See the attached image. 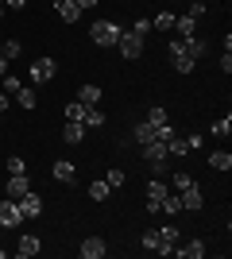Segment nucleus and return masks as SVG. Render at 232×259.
I'll return each mask as SVG.
<instances>
[{
    "label": "nucleus",
    "mask_w": 232,
    "mask_h": 259,
    "mask_svg": "<svg viewBox=\"0 0 232 259\" xmlns=\"http://www.w3.org/2000/svg\"><path fill=\"white\" fill-rule=\"evenodd\" d=\"M170 255H182V259H201V255H205V244H201V240H190V244L174 248Z\"/></svg>",
    "instance_id": "14"
},
{
    "label": "nucleus",
    "mask_w": 232,
    "mask_h": 259,
    "mask_svg": "<svg viewBox=\"0 0 232 259\" xmlns=\"http://www.w3.org/2000/svg\"><path fill=\"white\" fill-rule=\"evenodd\" d=\"M109 194H112V186L105 182V178H97V182L89 186V197H93V201H109Z\"/></svg>",
    "instance_id": "20"
},
{
    "label": "nucleus",
    "mask_w": 232,
    "mask_h": 259,
    "mask_svg": "<svg viewBox=\"0 0 232 259\" xmlns=\"http://www.w3.org/2000/svg\"><path fill=\"white\" fill-rule=\"evenodd\" d=\"M85 124H77V120H66V128H62V140H66V143H81V140H85Z\"/></svg>",
    "instance_id": "13"
},
{
    "label": "nucleus",
    "mask_w": 232,
    "mask_h": 259,
    "mask_svg": "<svg viewBox=\"0 0 232 259\" xmlns=\"http://www.w3.org/2000/svg\"><path fill=\"white\" fill-rule=\"evenodd\" d=\"M213 136H228V132H232V116H224V120H217V124H213Z\"/></svg>",
    "instance_id": "35"
},
{
    "label": "nucleus",
    "mask_w": 232,
    "mask_h": 259,
    "mask_svg": "<svg viewBox=\"0 0 232 259\" xmlns=\"http://www.w3.org/2000/svg\"><path fill=\"white\" fill-rule=\"evenodd\" d=\"M39 236H20V244H16V255L20 259H31V255H39Z\"/></svg>",
    "instance_id": "11"
},
{
    "label": "nucleus",
    "mask_w": 232,
    "mask_h": 259,
    "mask_svg": "<svg viewBox=\"0 0 232 259\" xmlns=\"http://www.w3.org/2000/svg\"><path fill=\"white\" fill-rule=\"evenodd\" d=\"M0 54L12 62V58H20V54H23V43H20V39H4V43H0Z\"/></svg>",
    "instance_id": "22"
},
{
    "label": "nucleus",
    "mask_w": 232,
    "mask_h": 259,
    "mask_svg": "<svg viewBox=\"0 0 232 259\" xmlns=\"http://www.w3.org/2000/svg\"><path fill=\"white\" fill-rule=\"evenodd\" d=\"M147 124H151L155 132H159V128H166V124H170L166 108H163V105H151V108H147Z\"/></svg>",
    "instance_id": "16"
},
{
    "label": "nucleus",
    "mask_w": 232,
    "mask_h": 259,
    "mask_svg": "<svg viewBox=\"0 0 232 259\" xmlns=\"http://www.w3.org/2000/svg\"><path fill=\"white\" fill-rule=\"evenodd\" d=\"M140 244H144L147 251H159V228H147L144 236H140Z\"/></svg>",
    "instance_id": "28"
},
{
    "label": "nucleus",
    "mask_w": 232,
    "mask_h": 259,
    "mask_svg": "<svg viewBox=\"0 0 232 259\" xmlns=\"http://www.w3.org/2000/svg\"><path fill=\"white\" fill-rule=\"evenodd\" d=\"M0 20H4V0H0Z\"/></svg>",
    "instance_id": "45"
},
{
    "label": "nucleus",
    "mask_w": 232,
    "mask_h": 259,
    "mask_svg": "<svg viewBox=\"0 0 232 259\" xmlns=\"http://www.w3.org/2000/svg\"><path fill=\"white\" fill-rule=\"evenodd\" d=\"M132 35H140V39H147V35H151V20H135Z\"/></svg>",
    "instance_id": "37"
},
{
    "label": "nucleus",
    "mask_w": 232,
    "mask_h": 259,
    "mask_svg": "<svg viewBox=\"0 0 232 259\" xmlns=\"http://www.w3.org/2000/svg\"><path fill=\"white\" fill-rule=\"evenodd\" d=\"M8 74V58H4V54H0V77Z\"/></svg>",
    "instance_id": "44"
},
{
    "label": "nucleus",
    "mask_w": 232,
    "mask_h": 259,
    "mask_svg": "<svg viewBox=\"0 0 232 259\" xmlns=\"http://www.w3.org/2000/svg\"><path fill=\"white\" fill-rule=\"evenodd\" d=\"M178 240H182V232H178V225H163V228H159V255H170Z\"/></svg>",
    "instance_id": "6"
},
{
    "label": "nucleus",
    "mask_w": 232,
    "mask_h": 259,
    "mask_svg": "<svg viewBox=\"0 0 232 259\" xmlns=\"http://www.w3.org/2000/svg\"><path fill=\"white\" fill-rule=\"evenodd\" d=\"M120 54L124 58H128V62H135V58H140V54H144V39H140V35H132V31H120Z\"/></svg>",
    "instance_id": "4"
},
{
    "label": "nucleus",
    "mask_w": 232,
    "mask_h": 259,
    "mask_svg": "<svg viewBox=\"0 0 232 259\" xmlns=\"http://www.w3.org/2000/svg\"><path fill=\"white\" fill-rule=\"evenodd\" d=\"M159 209H163V213H170V217L182 213V197H178V194H166L163 201H159Z\"/></svg>",
    "instance_id": "25"
},
{
    "label": "nucleus",
    "mask_w": 232,
    "mask_h": 259,
    "mask_svg": "<svg viewBox=\"0 0 232 259\" xmlns=\"http://www.w3.org/2000/svg\"><path fill=\"white\" fill-rule=\"evenodd\" d=\"M55 74H58L55 58H35V62H31V81H35V85H43V81H55Z\"/></svg>",
    "instance_id": "2"
},
{
    "label": "nucleus",
    "mask_w": 232,
    "mask_h": 259,
    "mask_svg": "<svg viewBox=\"0 0 232 259\" xmlns=\"http://www.w3.org/2000/svg\"><path fill=\"white\" fill-rule=\"evenodd\" d=\"M221 70H224V74H232V54H228V51L221 54Z\"/></svg>",
    "instance_id": "40"
},
{
    "label": "nucleus",
    "mask_w": 232,
    "mask_h": 259,
    "mask_svg": "<svg viewBox=\"0 0 232 259\" xmlns=\"http://www.w3.org/2000/svg\"><path fill=\"white\" fill-rule=\"evenodd\" d=\"M16 101H20L23 108H35V89H27V85H20V93H16Z\"/></svg>",
    "instance_id": "31"
},
{
    "label": "nucleus",
    "mask_w": 232,
    "mask_h": 259,
    "mask_svg": "<svg viewBox=\"0 0 232 259\" xmlns=\"http://www.w3.org/2000/svg\"><path fill=\"white\" fill-rule=\"evenodd\" d=\"M31 190V178L27 174H8V197H23Z\"/></svg>",
    "instance_id": "10"
},
{
    "label": "nucleus",
    "mask_w": 232,
    "mask_h": 259,
    "mask_svg": "<svg viewBox=\"0 0 232 259\" xmlns=\"http://www.w3.org/2000/svg\"><path fill=\"white\" fill-rule=\"evenodd\" d=\"M186 54L194 58V62H198L201 54H205V43H201V39H186Z\"/></svg>",
    "instance_id": "30"
},
{
    "label": "nucleus",
    "mask_w": 232,
    "mask_h": 259,
    "mask_svg": "<svg viewBox=\"0 0 232 259\" xmlns=\"http://www.w3.org/2000/svg\"><path fill=\"white\" fill-rule=\"evenodd\" d=\"M182 140H186V147H190V151H198L201 143H205V136H201V132H190V136H182Z\"/></svg>",
    "instance_id": "36"
},
{
    "label": "nucleus",
    "mask_w": 232,
    "mask_h": 259,
    "mask_svg": "<svg viewBox=\"0 0 232 259\" xmlns=\"http://www.w3.org/2000/svg\"><path fill=\"white\" fill-rule=\"evenodd\" d=\"M0 259H4V248H0Z\"/></svg>",
    "instance_id": "46"
},
{
    "label": "nucleus",
    "mask_w": 232,
    "mask_h": 259,
    "mask_svg": "<svg viewBox=\"0 0 232 259\" xmlns=\"http://www.w3.org/2000/svg\"><path fill=\"white\" fill-rule=\"evenodd\" d=\"M8 174H27V162L20 155H8Z\"/></svg>",
    "instance_id": "33"
},
{
    "label": "nucleus",
    "mask_w": 232,
    "mask_h": 259,
    "mask_svg": "<svg viewBox=\"0 0 232 259\" xmlns=\"http://www.w3.org/2000/svg\"><path fill=\"white\" fill-rule=\"evenodd\" d=\"M4 4H8L12 12H20V8H27V0H4Z\"/></svg>",
    "instance_id": "42"
},
{
    "label": "nucleus",
    "mask_w": 232,
    "mask_h": 259,
    "mask_svg": "<svg viewBox=\"0 0 232 259\" xmlns=\"http://www.w3.org/2000/svg\"><path fill=\"white\" fill-rule=\"evenodd\" d=\"M16 201H20L23 221H27V217H39V213H43V197L35 194V190H27V194H23V197H16Z\"/></svg>",
    "instance_id": "8"
},
{
    "label": "nucleus",
    "mask_w": 232,
    "mask_h": 259,
    "mask_svg": "<svg viewBox=\"0 0 232 259\" xmlns=\"http://www.w3.org/2000/svg\"><path fill=\"white\" fill-rule=\"evenodd\" d=\"M77 101H81V105H97L101 101V85H81L77 89Z\"/></svg>",
    "instance_id": "21"
},
{
    "label": "nucleus",
    "mask_w": 232,
    "mask_h": 259,
    "mask_svg": "<svg viewBox=\"0 0 232 259\" xmlns=\"http://www.w3.org/2000/svg\"><path fill=\"white\" fill-rule=\"evenodd\" d=\"M170 27H174V16H170V12H159L151 20V31H170Z\"/></svg>",
    "instance_id": "27"
},
{
    "label": "nucleus",
    "mask_w": 232,
    "mask_h": 259,
    "mask_svg": "<svg viewBox=\"0 0 232 259\" xmlns=\"http://www.w3.org/2000/svg\"><path fill=\"white\" fill-rule=\"evenodd\" d=\"M190 182H194V178H190L186 170H178V174H170V190H186Z\"/></svg>",
    "instance_id": "32"
},
{
    "label": "nucleus",
    "mask_w": 232,
    "mask_h": 259,
    "mask_svg": "<svg viewBox=\"0 0 232 259\" xmlns=\"http://www.w3.org/2000/svg\"><path fill=\"white\" fill-rule=\"evenodd\" d=\"M8 112V93H0V116Z\"/></svg>",
    "instance_id": "43"
},
{
    "label": "nucleus",
    "mask_w": 232,
    "mask_h": 259,
    "mask_svg": "<svg viewBox=\"0 0 232 259\" xmlns=\"http://www.w3.org/2000/svg\"><path fill=\"white\" fill-rule=\"evenodd\" d=\"M144 155H147V162H155V159H170V151H166V140L144 143Z\"/></svg>",
    "instance_id": "15"
},
{
    "label": "nucleus",
    "mask_w": 232,
    "mask_h": 259,
    "mask_svg": "<svg viewBox=\"0 0 232 259\" xmlns=\"http://www.w3.org/2000/svg\"><path fill=\"white\" fill-rule=\"evenodd\" d=\"M89 39L97 47H116L120 43V23L116 20H97L93 27H89Z\"/></svg>",
    "instance_id": "1"
},
{
    "label": "nucleus",
    "mask_w": 232,
    "mask_h": 259,
    "mask_svg": "<svg viewBox=\"0 0 232 259\" xmlns=\"http://www.w3.org/2000/svg\"><path fill=\"white\" fill-rule=\"evenodd\" d=\"M105 182H109V186H112V190H116V186H124V182H128V174H124V170H120V166H112V170H109V174H105Z\"/></svg>",
    "instance_id": "29"
},
{
    "label": "nucleus",
    "mask_w": 232,
    "mask_h": 259,
    "mask_svg": "<svg viewBox=\"0 0 232 259\" xmlns=\"http://www.w3.org/2000/svg\"><path fill=\"white\" fill-rule=\"evenodd\" d=\"M81 124H85V128H101V124H105V112H101L97 105H89V108H85V120H81Z\"/></svg>",
    "instance_id": "24"
},
{
    "label": "nucleus",
    "mask_w": 232,
    "mask_h": 259,
    "mask_svg": "<svg viewBox=\"0 0 232 259\" xmlns=\"http://www.w3.org/2000/svg\"><path fill=\"white\" fill-rule=\"evenodd\" d=\"M186 16H194V20H198V16H205V0H194V4H190V12Z\"/></svg>",
    "instance_id": "39"
},
{
    "label": "nucleus",
    "mask_w": 232,
    "mask_h": 259,
    "mask_svg": "<svg viewBox=\"0 0 232 259\" xmlns=\"http://www.w3.org/2000/svg\"><path fill=\"white\" fill-rule=\"evenodd\" d=\"M209 166H213V170H228V166H232V155L228 151H213L209 155Z\"/></svg>",
    "instance_id": "26"
},
{
    "label": "nucleus",
    "mask_w": 232,
    "mask_h": 259,
    "mask_svg": "<svg viewBox=\"0 0 232 259\" xmlns=\"http://www.w3.org/2000/svg\"><path fill=\"white\" fill-rule=\"evenodd\" d=\"M20 77H12V74H4V93H20Z\"/></svg>",
    "instance_id": "38"
},
{
    "label": "nucleus",
    "mask_w": 232,
    "mask_h": 259,
    "mask_svg": "<svg viewBox=\"0 0 232 259\" xmlns=\"http://www.w3.org/2000/svg\"><path fill=\"white\" fill-rule=\"evenodd\" d=\"M85 108L89 105H81V101H66V120H77V124H81V120H85Z\"/></svg>",
    "instance_id": "23"
},
{
    "label": "nucleus",
    "mask_w": 232,
    "mask_h": 259,
    "mask_svg": "<svg viewBox=\"0 0 232 259\" xmlns=\"http://www.w3.org/2000/svg\"><path fill=\"white\" fill-rule=\"evenodd\" d=\"M51 174H55L58 182H74V178H77V166H74V162H66V159H58L55 166H51Z\"/></svg>",
    "instance_id": "12"
},
{
    "label": "nucleus",
    "mask_w": 232,
    "mask_h": 259,
    "mask_svg": "<svg viewBox=\"0 0 232 259\" xmlns=\"http://www.w3.org/2000/svg\"><path fill=\"white\" fill-rule=\"evenodd\" d=\"M105 251H109V248H105V240H101V236H85V240H81V248H77V255H81V259H105Z\"/></svg>",
    "instance_id": "7"
},
{
    "label": "nucleus",
    "mask_w": 232,
    "mask_h": 259,
    "mask_svg": "<svg viewBox=\"0 0 232 259\" xmlns=\"http://www.w3.org/2000/svg\"><path fill=\"white\" fill-rule=\"evenodd\" d=\"M55 12L62 16L66 23H77L81 20V8H77V0H55Z\"/></svg>",
    "instance_id": "9"
},
{
    "label": "nucleus",
    "mask_w": 232,
    "mask_h": 259,
    "mask_svg": "<svg viewBox=\"0 0 232 259\" xmlns=\"http://www.w3.org/2000/svg\"><path fill=\"white\" fill-rule=\"evenodd\" d=\"M132 136H135V143H140V147H144V143H151V140H159V136H155V128L147 124V120H144V124H135Z\"/></svg>",
    "instance_id": "19"
},
{
    "label": "nucleus",
    "mask_w": 232,
    "mask_h": 259,
    "mask_svg": "<svg viewBox=\"0 0 232 259\" xmlns=\"http://www.w3.org/2000/svg\"><path fill=\"white\" fill-rule=\"evenodd\" d=\"M170 31H178V39H194V16H174Z\"/></svg>",
    "instance_id": "17"
},
{
    "label": "nucleus",
    "mask_w": 232,
    "mask_h": 259,
    "mask_svg": "<svg viewBox=\"0 0 232 259\" xmlns=\"http://www.w3.org/2000/svg\"><path fill=\"white\" fill-rule=\"evenodd\" d=\"M166 194H170V186H166L163 178H151V182H147V197H151V201H163Z\"/></svg>",
    "instance_id": "18"
},
{
    "label": "nucleus",
    "mask_w": 232,
    "mask_h": 259,
    "mask_svg": "<svg viewBox=\"0 0 232 259\" xmlns=\"http://www.w3.org/2000/svg\"><path fill=\"white\" fill-rule=\"evenodd\" d=\"M97 4H101V0H77V8H81V12H89V8H97Z\"/></svg>",
    "instance_id": "41"
},
{
    "label": "nucleus",
    "mask_w": 232,
    "mask_h": 259,
    "mask_svg": "<svg viewBox=\"0 0 232 259\" xmlns=\"http://www.w3.org/2000/svg\"><path fill=\"white\" fill-rule=\"evenodd\" d=\"M194 66H198V62H194V58H186V54H178V58H174V70H178V74H190Z\"/></svg>",
    "instance_id": "34"
},
{
    "label": "nucleus",
    "mask_w": 232,
    "mask_h": 259,
    "mask_svg": "<svg viewBox=\"0 0 232 259\" xmlns=\"http://www.w3.org/2000/svg\"><path fill=\"white\" fill-rule=\"evenodd\" d=\"M178 197H182V209H190V213H201V205H205V197H201V186L190 182L186 190H178Z\"/></svg>",
    "instance_id": "5"
},
{
    "label": "nucleus",
    "mask_w": 232,
    "mask_h": 259,
    "mask_svg": "<svg viewBox=\"0 0 232 259\" xmlns=\"http://www.w3.org/2000/svg\"><path fill=\"white\" fill-rule=\"evenodd\" d=\"M20 221H23L20 201H16V197H4V201H0V228H16Z\"/></svg>",
    "instance_id": "3"
}]
</instances>
